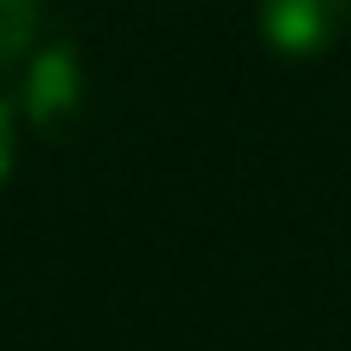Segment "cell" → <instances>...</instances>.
<instances>
[{
	"label": "cell",
	"instance_id": "1",
	"mask_svg": "<svg viewBox=\"0 0 351 351\" xmlns=\"http://www.w3.org/2000/svg\"><path fill=\"white\" fill-rule=\"evenodd\" d=\"M351 0H259V35L282 58H317L346 35Z\"/></svg>",
	"mask_w": 351,
	"mask_h": 351
},
{
	"label": "cell",
	"instance_id": "2",
	"mask_svg": "<svg viewBox=\"0 0 351 351\" xmlns=\"http://www.w3.org/2000/svg\"><path fill=\"white\" fill-rule=\"evenodd\" d=\"M35 40V0H0V69L18 64Z\"/></svg>",
	"mask_w": 351,
	"mask_h": 351
},
{
	"label": "cell",
	"instance_id": "3",
	"mask_svg": "<svg viewBox=\"0 0 351 351\" xmlns=\"http://www.w3.org/2000/svg\"><path fill=\"white\" fill-rule=\"evenodd\" d=\"M12 179V110L0 104V184Z\"/></svg>",
	"mask_w": 351,
	"mask_h": 351
}]
</instances>
